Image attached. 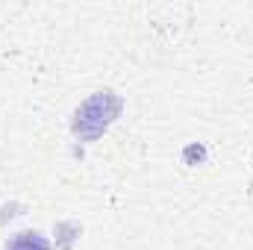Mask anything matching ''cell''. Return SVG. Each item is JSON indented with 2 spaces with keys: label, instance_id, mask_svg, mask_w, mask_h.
Listing matches in <instances>:
<instances>
[{
  "label": "cell",
  "instance_id": "1",
  "mask_svg": "<svg viewBox=\"0 0 253 250\" xmlns=\"http://www.w3.org/2000/svg\"><path fill=\"white\" fill-rule=\"evenodd\" d=\"M6 250H50V245H47V239H44L42 233L24 230V233H18V236L9 242Z\"/></svg>",
  "mask_w": 253,
  "mask_h": 250
}]
</instances>
